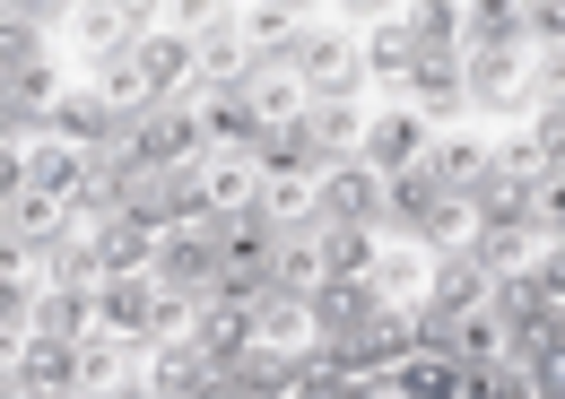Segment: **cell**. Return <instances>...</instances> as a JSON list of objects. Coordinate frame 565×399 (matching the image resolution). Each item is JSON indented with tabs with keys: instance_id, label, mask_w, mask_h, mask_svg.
<instances>
[{
	"instance_id": "1",
	"label": "cell",
	"mask_w": 565,
	"mask_h": 399,
	"mask_svg": "<svg viewBox=\"0 0 565 399\" xmlns=\"http://www.w3.org/2000/svg\"><path fill=\"white\" fill-rule=\"evenodd\" d=\"M122 148H131V165H148V174H174V165H201V96L183 87V96H166V105H148L140 122H122Z\"/></svg>"
},
{
	"instance_id": "2",
	"label": "cell",
	"mask_w": 565,
	"mask_h": 399,
	"mask_svg": "<svg viewBox=\"0 0 565 399\" xmlns=\"http://www.w3.org/2000/svg\"><path fill=\"white\" fill-rule=\"evenodd\" d=\"M148 287H157V295H183V304H210V295H217L210 226H166L157 252H148Z\"/></svg>"
},
{
	"instance_id": "3",
	"label": "cell",
	"mask_w": 565,
	"mask_h": 399,
	"mask_svg": "<svg viewBox=\"0 0 565 399\" xmlns=\"http://www.w3.org/2000/svg\"><path fill=\"white\" fill-rule=\"evenodd\" d=\"M296 69V87L313 96V105H356V87H365V69H356V44L340 26H305V44L287 53Z\"/></svg>"
},
{
	"instance_id": "4",
	"label": "cell",
	"mask_w": 565,
	"mask_h": 399,
	"mask_svg": "<svg viewBox=\"0 0 565 399\" xmlns=\"http://www.w3.org/2000/svg\"><path fill=\"white\" fill-rule=\"evenodd\" d=\"M253 69H262V62L244 53L235 9H217V0H210V18L192 26V96H226V87H244Z\"/></svg>"
},
{
	"instance_id": "5",
	"label": "cell",
	"mask_w": 565,
	"mask_h": 399,
	"mask_svg": "<svg viewBox=\"0 0 565 399\" xmlns=\"http://www.w3.org/2000/svg\"><path fill=\"white\" fill-rule=\"evenodd\" d=\"M488 183H504V192H522V199L565 192V148H548V139H531V131H495L488 139Z\"/></svg>"
},
{
	"instance_id": "6",
	"label": "cell",
	"mask_w": 565,
	"mask_h": 399,
	"mask_svg": "<svg viewBox=\"0 0 565 399\" xmlns=\"http://www.w3.org/2000/svg\"><path fill=\"white\" fill-rule=\"evenodd\" d=\"M401 105L418 114L426 131H452L470 114V87H461V53H418L409 78H401Z\"/></svg>"
},
{
	"instance_id": "7",
	"label": "cell",
	"mask_w": 565,
	"mask_h": 399,
	"mask_svg": "<svg viewBox=\"0 0 565 399\" xmlns=\"http://www.w3.org/2000/svg\"><path fill=\"white\" fill-rule=\"evenodd\" d=\"M313 226H374L383 235V174L374 165H331V174H313Z\"/></svg>"
},
{
	"instance_id": "8",
	"label": "cell",
	"mask_w": 565,
	"mask_h": 399,
	"mask_svg": "<svg viewBox=\"0 0 565 399\" xmlns=\"http://www.w3.org/2000/svg\"><path fill=\"white\" fill-rule=\"evenodd\" d=\"M426 139H435V131H426V122L409 114V105H383V114H374V122L356 131V165H374V174L392 183V174L426 165Z\"/></svg>"
},
{
	"instance_id": "9",
	"label": "cell",
	"mask_w": 565,
	"mask_h": 399,
	"mask_svg": "<svg viewBox=\"0 0 565 399\" xmlns=\"http://www.w3.org/2000/svg\"><path fill=\"white\" fill-rule=\"evenodd\" d=\"M71 382H78V399H114V391H131V382H140V347H131V338L87 331V338L71 347Z\"/></svg>"
},
{
	"instance_id": "10",
	"label": "cell",
	"mask_w": 565,
	"mask_h": 399,
	"mask_svg": "<svg viewBox=\"0 0 565 399\" xmlns=\"http://www.w3.org/2000/svg\"><path fill=\"white\" fill-rule=\"evenodd\" d=\"M461 252L488 269V278H513V269H540L548 252H565V244H557V235H540V226L522 217V226H470V244H461Z\"/></svg>"
},
{
	"instance_id": "11",
	"label": "cell",
	"mask_w": 565,
	"mask_h": 399,
	"mask_svg": "<svg viewBox=\"0 0 565 399\" xmlns=\"http://www.w3.org/2000/svg\"><path fill=\"white\" fill-rule=\"evenodd\" d=\"M210 374H235L244 356H253V304H201L192 313V338H183Z\"/></svg>"
},
{
	"instance_id": "12",
	"label": "cell",
	"mask_w": 565,
	"mask_h": 399,
	"mask_svg": "<svg viewBox=\"0 0 565 399\" xmlns=\"http://www.w3.org/2000/svg\"><path fill=\"white\" fill-rule=\"evenodd\" d=\"M426 183L470 208V192L488 183V139H479V131H435V139H426Z\"/></svg>"
},
{
	"instance_id": "13",
	"label": "cell",
	"mask_w": 565,
	"mask_h": 399,
	"mask_svg": "<svg viewBox=\"0 0 565 399\" xmlns=\"http://www.w3.org/2000/svg\"><path fill=\"white\" fill-rule=\"evenodd\" d=\"M192 174H201V208H210V217H235V208H262V165H253L244 148H210V157H201Z\"/></svg>"
},
{
	"instance_id": "14",
	"label": "cell",
	"mask_w": 565,
	"mask_h": 399,
	"mask_svg": "<svg viewBox=\"0 0 565 399\" xmlns=\"http://www.w3.org/2000/svg\"><path fill=\"white\" fill-rule=\"evenodd\" d=\"M44 139H62V148H78V157H96V148H114V139H122V114H114L96 87H71V96L53 105Z\"/></svg>"
},
{
	"instance_id": "15",
	"label": "cell",
	"mask_w": 565,
	"mask_h": 399,
	"mask_svg": "<svg viewBox=\"0 0 565 399\" xmlns=\"http://www.w3.org/2000/svg\"><path fill=\"white\" fill-rule=\"evenodd\" d=\"M305 313H313V338H356L383 313V295H374L365 278H322V287L305 295Z\"/></svg>"
},
{
	"instance_id": "16",
	"label": "cell",
	"mask_w": 565,
	"mask_h": 399,
	"mask_svg": "<svg viewBox=\"0 0 565 399\" xmlns=\"http://www.w3.org/2000/svg\"><path fill=\"white\" fill-rule=\"evenodd\" d=\"M148 313H157L148 269H140V278H96V331H105V338H131V347L148 356Z\"/></svg>"
},
{
	"instance_id": "17",
	"label": "cell",
	"mask_w": 565,
	"mask_h": 399,
	"mask_svg": "<svg viewBox=\"0 0 565 399\" xmlns=\"http://www.w3.org/2000/svg\"><path fill=\"white\" fill-rule=\"evenodd\" d=\"M131 78H140L148 105H166V96H183L192 87V35H148V44H131Z\"/></svg>"
},
{
	"instance_id": "18",
	"label": "cell",
	"mask_w": 565,
	"mask_h": 399,
	"mask_svg": "<svg viewBox=\"0 0 565 399\" xmlns=\"http://www.w3.org/2000/svg\"><path fill=\"white\" fill-rule=\"evenodd\" d=\"M305 105H313V96L296 87V69H287V62H262L253 78H244V114H253V139H262V131H287Z\"/></svg>"
},
{
	"instance_id": "19",
	"label": "cell",
	"mask_w": 565,
	"mask_h": 399,
	"mask_svg": "<svg viewBox=\"0 0 565 399\" xmlns=\"http://www.w3.org/2000/svg\"><path fill=\"white\" fill-rule=\"evenodd\" d=\"M87 331H96V287H35L26 338H62V347H78Z\"/></svg>"
},
{
	"instance_id": "20",
	"label": "cell",
	"mask_w": 565,
	"mask_h": 399,
	"mask_svg": "<svg viewBox=\"0 0 565 399\" xmlns=\"http://www.w3.org/2000/svg\"><path fill=\"white\" fill-rule=\"evenodd\" d=\"M374 391L383 399H461V365L435 356V347H409L392 374H374Z\"/></svg>"
},
{
	"instance_id": "21",
	"label": "cell",
	"mask_w": 565,
	"mask_h": 399,
	"mask_svg": "<svg viewBox=\"0 0 565 399\" xmlns=\"http://www.w3.org/2000/svg\"><path fill=\"white\" fill-rule=\"evenodd\" d=\"M210 382H217V374L192 356V347H183V338L140 356V391H148V399H210Z\"/></svg>"
},
{
	"instance_id": "22",
	"label": "cell",
	"mask_w": 565,
	"mask_h": 399,
	"mask_svg": "<svg viewBox=\"0 0 565 399\" xmlns=\"http://www.w3.org/2000/svg\"><path fill=\"white\" fill-rule=\"evenodd\" d=\"M296 131H305V148H313V165L331 174V165H349V157H356L365 114H356V105H305V114H296Z\"/></svg>"
},
{
	"instance_id": "23",
	"label": "cell",
	"mask_w": 565,
	"mask_h": 399,
	"mask_svg": "<svg viewBox=\"0 0 565 399\" xmlns=\"http://www.w3.org/2000/svg\"><path fill=\"white\" fill-rule=\"evenodd\" d=\"M71 226H78V217H71V199H44V192H18V199H9V217H0V235H18V244H26L35 261H44V252H53V244H62Z\"/></svg>"
},
{
	"instance_id": "24",
	"label": "cell",
	"mask_w": 565,
	"mask_h": 399,
	"mask_svg": "<svg viewBox=\"0 0 565 399\" xmlns=\"http://www.w3.org/2000/svg\"><path fill=\"white\" fill-rule=\"evenodd\" d=\"M235 35H244V53H253V62H287V53L305 44V9H279V0L235 9Z\"/></svg>"
},
{
	"instance_id": "25",
	"label": "cell",
	"mask_w": 565,
	"mask_h": 399,
	"mask_svg": "<svg viewBox=\"0 0 565 399\" xmlns=\"http://www.w3.org/2000/svg\"><path fill=\"white\" fill-rule=\"evenodd\" d=\"M426 304L435 313H479L488 304V269L470 261V252H435L426 261Z\"/></svg>"
},
{
	"instance_id": "26",
	"label": "cell",
	"mask_w": 565,
	"mask_h": 399,
	"mask_svg": "<svg viewBox=\"0 0 565 399\" xmlns=\"http://www.w3.org/2000/svg\"><path fill=\"white\" fill-rule=\"evenodd\" d=\"M313 287H322V244H313V226H296V235H279V252H270V287H262V295L305 304Z\"/></svg>"
},
{
	"instance_id": "27",
	"label": "cell",
	"mask_w": 565,
	"mask_h": 399,
	"mask_svg": "<svg viewBox=\"0 0 565 399\" xmlns=\"http://www.w3.org/2000/svg\"><path fill=\"white\" fill-rule=\"evenodd\" d=\"M87 244H96L105 278H140V269H148V252H157V235H148L131 208H122V217H105V226H87Z\"/></svg>"
},
{
	"instance_id": "28",
	"label": "cell",
	"mask_w": 565,
	"mask_h": 399,
	"mask_svg": "<svg viewBox=\"0 0 565 399\" xmlns=\"http://www.w3.org/2000/svg\"><path fill=\"white\" fill-rule=\"evenodd\" d=\"M409 62H418V44H409L401 9H392V18H374V26H365V44H356V69H365V78H383V87H401Z\"/></svg>"
},
{
	"instance_id": "29",
	"label": "cell",
	"mask_w": 565,
	"mask_h": 399,
	"mask_svg": "<svg viewBox=\"0 0 565 399\" xmlns=\"http://www.w3.org/2000/svg\"><path fill=\"white\" fill-rule=\"evenodd\" d=\"M365 287H374L383 304H426V252L418 244H383L374 269H365Z\"/></svg>"
},
{
	"instance_id": "30",
	"label": "cell",
	"mask_w": 565,
	"mask_h": 399,
	"mask_svg": "<svg viewBox=\"0 0 565 399\" xmlns=\"http://www.w3.org/2000/svg\"><path fill=\"white\" fill-rule=\"evenodd\" d=\"M18 391H53V399H78V382H71V347L62 338H18Z\"/></svg>"
},
{
	"instance_id": "31",
	"label": "cell",
	"mask_w": 565,
	"mask_h": 399,
	"mask_svg": "<svg viewBox=\"0 0 565 399\" xmlns=\"http://www.w3.org/2000/svg\"><path fill=\"white\" fill-rule=\"evenodd\" d=\"M313 244H322V278H365L374 252H383L374 226H313Z\"/></svg>"
},
{
	"instance_id": "32",
	"label": "cell",
	"mask_w": 565,
	"mask_h": 399,
	"mask_svg": "<svg viewBox=\"0 0 565 399\" xmlns=\"http://www.w3.org/2000/svg\"><path fill=\"white\" fill-rule=\"evenodd\" d=\"M253 347H270V356L313 347V313H305V304H287V295H262V304H253Z\"/></svg>"
},
{
	"instance_id": "33",
	"label": "cell",
	"mask_w": 565,
	"mask_h": 399,
	"mask_svg": "<svg viewBox=\"0 0 565 399\" xmlns=\"http://www.w3.org/2000/svg\"><path fill=\"white\" fill-rule=\"evenodd\" d=\"M78 148H62V139H26V192H44V199H71L78 192Z\"/></svg>"
},
{
	"instance_id": "34",
	"label": "cell",
	"mask_w": 565,
	"mask_h": 399,
	"mask_svg": "<svg viewBox=\"0 0 565 399\" xmlns=\"http://www.w3.org/2000/svg\"><path fill=\"white\" fill-rule=\"evenodd\" d=\"M96 278H105V261H96L87 235H62V244L35 261V287H96Z\"/></svg>"
},
{
	"instance_id": "35",
	"label": "cell",
	"mask_w": 565,
	"mask_h": 399,
	"mask_svg": "<svg viewBox=\"0 0 565 399\" xmlns=\"http://www.w3.org/2000/svg\"><path fill=\"white\" fill-rule=\"evenodd\" d=\"M262 217H270L279 235L313 226V183H305V174H262Z\"/></svg>"
},
{
	"instance_id": "36",
	"label": "cell",
	"mask_w": 565,
	"mask_h": 399,
	"mask_svg": "<svg viewBox=\"0 0 565 399\" xmlns=\"http://www.w3.org/2000/svg\"><path fill=\"white\" fill-rule=\"evenodd\" d=\"M244 157H253L262 174H305V183L322 174V165H313V148H305V131H296V122H287V131H262V139H253V148H244Z\"/></svg>"
},
{
	"instance_id": "37",
	"label": "cell",
	"mask_w": 565,
	"mask_h": 399,
	"mask_svg": "<svg viewBox=\"0 0 565 399\" xmlns=\"http://www.w3.org/2000/svg\"><path fill=\"white\" fill-rule=\"evenodd\" d=\"M26 313H35V278H0V365H18Z\"/></svg>"
},
{
	"instance_id": "38",
	"label": "cell",
	"mask_w": 565,
	"mask_h": 399,
	"mask_svg": "<svg viewBox=\"0 0 565 399\" xmlns=\"http://www.w3.org/2000/svg\"><path fill=\"white\" fill-rule=\"evenodd\" d=\"M461 399H540V391H531V374H522V365H504V356H495V365H470V374H461Z\"/></svg>"
},
{
	"instance_id": "39",
	"label": "cell",
	"mask_w": 565,
	"mask_h": 399,
	"mask_svg": "<svg viewBox=\"0 0 565 399\" xmlns=\"http://www.w3.org/2000/svg\"><path fill=\"white\" fill-rule=\"evenodd\" d=\"M192 313H201V304H183V295H157V313H148V347H174V338H192Z\"/></svg>"
},
{
	"instance_id": "40",
	"label": "cell",
	"mask_w": 565,
	"mask_h": 399,
	"mask_svg": "<svg viewBox=\"0 0 565 399\" xmlns=\"http://www.w3.org/2000/svg\"><path fill=\"white\" fill-rule=\"evenodd\" d=\"M26 139H44V131H35V122H26V114L0 96V148H26Z\"/></svg>"
},
{
	"instance_id": "41",
	"label": "cell",
	"mask_w": 565,
	"mask_h": 399,
	"mask_svg": "<svg viewBox=\"0 0 565 399\" xmlns=\"http://www.w3.org/2000/svg\"><path fill=\"white\" fill-rule=\"evenodd\" d=\"M0 278H35V252H26L18 235H0Z\"/></svg>"
},
{
	"instance_id": "42",
	"label": "cell",
	"mask_w": 565,
	"mask_h": 399,
	"mask_svg": "<svg viewBox=\"0 0 565 399\" xmlns=\"http://www.w3.org/2000/svg\"><path fill=\"white\" fill-rule=\"evenodd\" d=\"M0 399H18V374H0Z\"/></svg>"
},
{
	"instance_id": "43",
	"label": "cell",
	"mask_w": 565,
	"mask_h": 399,
	"mask_svg": "<svg viewBox=\"0 0 565 399\" xmlns=\"http://www.w3.org/2000/svg\"><path fill=\"white\" fill-rule=\"evenodd\" d=\"M0 374H9V365H0Z\"/></svg>"
}]
</instances>
